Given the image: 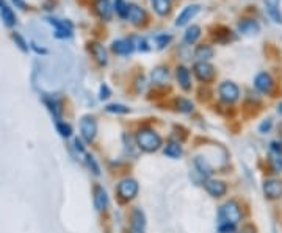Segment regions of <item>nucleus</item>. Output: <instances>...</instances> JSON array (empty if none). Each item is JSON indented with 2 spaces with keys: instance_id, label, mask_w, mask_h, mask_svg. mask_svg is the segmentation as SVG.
Returning a JSON list of instances; mask_svg holds the SVG:
<instances>
[{
  "instance_id": "f257e3e1",
  "label": "nucleus",
  "mask_w": 282,
  "mask_h": 233,
  "mask_svg": "<svg viewBox=\"0 0 282 233\" xmlns=\"http://www.w3.org/2000/svg\"><path fill=\"white\" fill-rule=\"evenodd\" d=\"M136 143L144 152H156L162 147V136L152 129H141L136 133Z\"/></svg>"
},
{
  "instance_id": "f03ea898",
  "label": "nucleus",
  "mask_w": 282,
  "mask_h": 233,
  "mask_svg": "<svg viewBox=\"0 0 282 233\" xmlns=\"http://www.w3.org/2000/svg\"><path fill=\"white\" fill-rule=\"evenodd\" d=\"M220 218H221V223H222V224L237 226L240 221H242V210H240V205L235 202V201L226 202L224 205L221 207Z\"/></svg>"
},
{
  "instance_id": "7ed1b4c3",
  "label": "nucleus",
  "mask_w": 282,
  "mask_h": 233,
  "mask_svg": "<svg viewBox=\"0 0 282 233\" xmlns=\"http://www.w3.org/2000/svg\"><path fill=\"white\" fill-rule=\"evenodd\" d=\"M218 92H220L221 100H224L226 103H234L240 97V89L234 81H222L218 88Z\"/></svg>"
},
{
  "instance_id": "20e7f679",
  "label": "nucleus",
  "mask_w": 282,
  "mask_h": 233,
  "mask_svg": "<svg viewBox=\"0 0 282 233\" xmlns=\"http://www.w3.org/2000/svg\"><path fill=\"white\" fill-rule=\"evenodd\" d=\"M138 190H140V186L135 179H124L118 185V194H120L121 199L124 201H130L134 197H136Z\"/></svg>"
},
{
  "instance_id": "39448f33",
  "label": "nucleus",
  "mask_w": 282,
  "mask_h": 233,
  "mask_svg": "<svg viewBox=\"0 0 282 233\" xmlns=\"http://www.w3.org/2000/svg\"><path fill=\"white\" fill-rule=\"evenodd\" d=\"M80 132H82V136L86 143H91L94 141V138L98 135V124H96V119L91 118V116H84L80 121Z\"/></svg>"
},
{
  "instance_id": "423d86ee",
  "label": "nucleus",
  "mask_w": 282,
  "mask_h": 233,
  "mask_svg": "<svg viewBox=\"0 0 282 233\" xmlns=\"http://www.w3.org/2000/svg\"><path fill=\"white\" fill-rule=\"evenodd\" d=\"M193 72L198 77V80L204 81V83L212 81L215 78V67L212 66L210 63H207V61H198L193 66Z\"/></svg>"
},
{
  "instance_id": "0eeeda50",
  "label": "nucleus",
  "mask_w": 282,
  "mask_h": 233,
  "mask_svg": "<svg viewBox=\"0 0 282 233\" xmlns=\"http://www.w3.org/2000/svg\"><path fill=\"white\" fill-rule=\"evenodd\" d=\"M264 193L270 201H276L282 197V182L278 179H270L264 182Z\"/></svg>"
},
{
  "instance_id": "6e6552de",
  "label": "nucleus",
  "mask_w": 282,
  "mask_h": 233,
  "mask_svg": "<svg viewBox=\"0 0 282 233\" xmlns=\"http://www.w3.org/2000/svg\"><path fill=\"white\" fill-rule=\"evenodd\" d=\"M270 165L276 172H282V143L273 141L270 146Z\"/></svg>"
},
{
  "instance_id": "1a4fd4ad",
  "label": "nucleus",
  "mask_w": 282,
  "mask_h": 233,
  "mask_svg": "<svg viewBox=\"0 0 282 233\" xmlns=\"http://www.w3.org/2000/svg\"><path fill=\"white\" fill-rule=\"evenodd\" d=\"M49 24H52L55 27V36L56 38H62V39H66V38H70L72 36V24H69L66 20H60V19H52L49 17Z\"/></svg>"
},
{
  "instance_id": "9d476101",
  "label": "nucleus",
  "mask_w": 282,
  "mask_h": 233,
  "mask_svg": "<svg viewBox=\"0 0 282 233\" xmlns=\"http://www.w3.org/2000/svg\"><path fill=\"white\" fill-rule=\"evenodd\" d=\"M127 19L132 22L134 25H141L146 20V11L136 3L127 5Z\"/></svg>"
},
{
  "instance_id": "9b49d317",
  "label": "nucleus",
  "mask_w": 282,
  "mask_h": 233,
  "mask_svg": "<svg viewBox=\"0 0 282 233\" xmlns=\"http://www.w3.org/2000/svg\"><path fill=\"white\" fill-rule=\"evenodd\" d=\"M206 186V191L212 196V197H222L228 193V186L222 180H215V179H210L204 183Z\"/></svg>"
},
{
  "instance_id": "f8f14e48",
  "label": "nucleus",
  "mask_w": 282,
  "mask_h": 233,
  "mask_svg": "<svg viewBox=\"0 0 282 233\" xmlns=\"http://www.w3.org/2000/svg\"><path fill=\"white\" fill-rule=\"evenodd\" d=\"M273 85H274L273 77L270 75L268 72H260V74L256 75L254 86L257 88V91H260V92H270V91L273 89Z\"/></svg>"
},
{
  "instance_id": "ddd939ff",
  "label": "nucleus",
  "mask_w": 282,
  "mask_h": 233,
  "mask_svg": "<svg viewBox=\"0 0 282 233\" xmlns=\"http://www.w3.org/2000/svg\"><path fill=\"white\" fill-rule=\"evenodd\" d=\"M90 50H91V53L94 56V60H96L100 66H105V64L108 63V52H107V49H105L102 44L91 42L90 44Z\"/></svg>"
},
{
  "instance_id": "4468645a",
  "label": "nucleus",
  "mask_w": 282,
  "mask_h": 233,
  "mask_svg": "<svg viewBox=\"0 0 282 233\" xmlns=\"http://www.w3.org/2000/svg\"><path fill=\"white\" fill-rule=\"evenodd\" d=\"M112 50L118 55H128L135 50V42L132 39H118L112 44Z\"/></svg>"
},
{
  "instance_id": "2eb2a0df",
  "label": "nucleus",
  "mask_w": 282,
  "mask_h": 233,
  "mask_svg": "<svg viewBox=\"0 0 282 233\" xmlns=\"http://www.w3.org/2000/svg\"><path fill=\"white\" fill-rule=\"evenodd\" d=\"M146 221H144V213L140 208H135L132 212V226H130V233H144Z\"/></svg>"
},
{
  "instance_id": "dca6fc26",
  "label": "nucleus",
  "mask_w": 282,
  "mask_h": 233,
  "mask_svg": "<svg viewBox=\"0 0 282 233\" xmlns=\"http://www.w3.org/2000/svg\"><path fill=\"white\" fill-rule=\"evenodd\" d=\"M94 207L98 212H104L108 207V194L102 186H96L94 188Z\"/></svg>"
},
{
  "instance_id": "f3484780",
  "label": "nucleus",
  "mask_w": 282,
  "mask_h": 233,
  "mask_svg": "<svg viewBox=\"0 0 282 233\" xmlns=\"http://www.w3.org/2000/svg\"><path fill=\"white\" fill-rule=\"evenodd\" d=\"M198 13H199V5H190V6L184 8V11L179 14V17L176 19V25L182 27V25L188 24V22H190Z\"/></svg>"
},
{
  "instance_id": "a211bd4d",
  "label": "nucleus",
  "mask_w": 282,
  "mask_h": 233,
  "mask_svg": "<svg viewBox=\"0 0 282 233\" xmlns=\"http://www.w3.org/2000/svg\"><path fill=\"white\" fill-rule=\"evenodd\" d=\"M238 30L243 34H248V36H252V34H257L260 31V25H258V22L254 19H243L238 22Z\"/></svg>"
},
{
  "instance_id": "6ab92c4d",
  "label": "nucleus",
  "mask_w": 282,
  "mask_h": 233,
  "mask_svg": "<svg viewBox=\"0 0 282 233\" xmlns=\"http://www.w3.org/2000/svg\"><path fill=\"white\" fill-rule=\"evenodd\" d=\"M94 8H96V13L99 14V17L105 20H108L113 14V6L110 3V0H96Z\"/></svg>"
},
{
  "instance_id": "aec40b11",
  "label": "nucleus",
  "mask_w": 282,
  "mask_h": 233,
  "mask_svg": "<svg viewBox=\"0 0 282 233\" xmlns=\"http://www.w3.org/2000/svg\"><path fill=\"white\" fill-rule=\"evenodd\" d=\"M176 75H178V81L179 85L184 91H190L192 89V77H190V71L185 67V66H179L178 67V72H176Z\"/></svg>"
},
{
  "instance_id": "412c9836",
  "label": "nucleus",
  "mask_w": 282,
  "mask_h": 233,
  "mask_svg": "<svg viewBox=\"0 0 282 233\" xmlns=\"http://www.w3.org/2000/svg\"><path fill=\"white\" fill-rule=\"evenodd\" d=\"M150 78H152V81H154V83H157V85H164V83H166V81L170 80V71H168V67H163V66L156 67L154 71H152V74H150Z\"/></svg>"
},
{
  "instance_id": "4be33fe9",
  "label": "nucleus",
  "mask_w": 282,
  "mask_h": 233,
  "mask_svg": "<svg viewBox=\"0 0 282 233\" xmlns=\"http://www.w3.org/2000/svg\"><path fill=\"white\" fill-rule=\"evenodd\" d=\"M158 16H166L171 11V0H150Z\"/></svg>"
},
{
  "instance_id": "5701e85b",
  "label": "nucleus",
  "mask_w": 282,
  "mask_h": 233,
  "mask_svg": "<svg viewBox=\"0 0 282 233\" xmlns=\"http://www.w3.org/2000/svg\"><path fill=\"white\" fill-rule=\"evenodd\" d=\"M0 13H2V19H4V22H5L8 27H13V25L16 24V17H14V14H13V11H11V9L5 5L4 0H0Z\"/></svg>"
},
{
  "instance_id": "b1692460",
  "label": "nucleus",
  "mask_w": 282,
  "mask_h": 233,
  "mask_svg": "<svg viewBox=\"0 0 282 233\" xmlns=\"http://www.w3.org/2000/svg\"><path fill=\"white\" fill-rule=\"evenodd\" d=\"M194 56L199 61H208L212 56H214V49L210 45H198L194 50Z\"/></svg>"
},
{
  "instance_id": "393cba45",
  "label": "nucleus",
  "mask_w": 282,
  "mask_h": 233,
  "mask_svg": "<svg viewBox=\"0 0 282 233\" xmlns=\"http://www.w3.org/2000/svg\"><path fill=\"white\" fill-rule=\"evenodd\" d=\"M199 38H201V28H199L198 25H192V27L186 28L185 36H184L186 44H194Z\"/></svg>"
},
{
  "instance_id": "a878e982",
  "label": "nucleus",
  "mask_w": 282,
  "mask_h": 233,
  "mask_svg": "<svg viewBox=\"0 0 282 233\" xmlns=\"http://www.w3.org/2000/svg\"><path fill=\"white\" fill-rule=\"evenodd\" d=\"M164 155H168L170 158H179L182 155V146L179 143L170 141L164 147Z\"/></svg>"
},
{
  "instance_id": "bb28decb",
  "label": "nucleus",
  "mask_w": 282,
  "mask_h": 233,
  "mask_svg": "<svg viewBox=\"0 0 282 233\" xmlns=\"http://www.w3.org/2000/svg\"><path fill=\"white\" fill-rule=\"evenodd\" d=\"M176 105H178V110L182 111V113H192L193 108H194L193 102H190L188 99H184V97H180V99L176 100Z\"/></svg>"
},
{
  "instance_id": "cd10ccee",
  "label": "nucleus",
  "mask_w": 282,
  "mask_h": 233,
  "mask_svg": "<svg viewBox=\"0 0 282 233\" xmlns=\"http://www.w3.org/2000/svg\"><path fill=\"white\" fill-rule=\"evenodd\" d=\"M107 110L108 113H114V114H127L130 113V108H127L126 105H121V103H112V105H107Z\"/></svg>"
},
{
  "instance_id": "c85d7f7f",
  "label": "nucleus",
  "mask_w": 282,
  "mask_h": 233,
  "mask_svg": "<svg viewBox=\"0 0 282 233\" xmlns=\"http://www.w3.org/2000/svg\"><path fill=\"white\" fill-rule=\"evenodd\" d=\"M265 2H266V9H268L270 16L274 19V22H279V24H280V22H282V14L279 13V9L276 8V5L270 2V0H265Z\"/></svg>"
},
{
  "instance_id": "c756f323",
  "label": "nucleus",
  "mask_w": 282,
  "mask_h": 233,
  "mask_svg": "<svg viewBox=\"0 0 282 233\" xmlns=\"http://www.w3.org/2000/svg\"><path fill=\"white\" fill-rule=\"evenodd\" d=\"M56 130L63 138H69L70 135H72V129H70V125L66 124V122H56Z\"/></svg>"
},
{
  "instance_id": "7c9ffc66",
  "label": "nucleus",
  "mask_w": 282,
  "mask_h": 233,
  "mask_svg": "<svg viewBox=\"0 0 282 233\" xmlns=\"http://www.w3.org/2000/svg\"><path fill=\"white\" fill-rule=\"evenodd\" d=\"M194 165H196V168L199 169V172H201V174H206V176H208V174L212 172L210 166L207 165V161H206L204 158H196Z\"/></svg>"
},
{
  "instance_id": "2f4dec72",
  "label": "nucleus",
  "mask_w": 282,
  "mask_h": 233,
  "mask_svg": "<svg viewBox=\"0 0 282 233\" xmlns=\"http://www.w3.org/2000/svg\"><path fill=\"white\" fill-rule=\"evenodd\" d=\"M127 5L124 0H116L114 2V8H116V13L120 14L121 17H127Z\"/></svg>"
},
{
  "instance_id": "473e14b6",
  "label": "nucleus",
  "mask_w": 282,
  "mask_h": 233,
  "mask_svg": "<svg viewBox=\"0 0 282 233\" xmlns=\"http://www.w3.org/2000/svg\"><path fill=\"white\" fill-rule=\"evenodd\" d=\"M171 42V36L170 34H158V36L156 38V44L158 49H163L164 45H168Z\"/></svg>"
},
{
  "instance_id": "72a5a7b5",
  "label": "nucleus",
  "mask_w": 282,
  "mask_h": 233,
  "mask_svg": "<svg viewBox=\"0 0 282 233\" xmlns=\"http://www.w3.org/2000/svg\"><path fill=\"white\" fill-rule=\"evenodd\" d=\"M86 165H88V168L94 172V174H96V176H99V174H100V169H99V165H98V163H96V160H94L91 155H86Z\"/></svg>"
},
{
  "instance_id": "f704fd0d",
  "label": "nucleus",
  "mask_w": 282,
  "mask_h": 233,
  "mask_svg": "<svg viewBox=\"0 0 282 233\" xmlns=\"http://www.w3.org/2000/svg\"><path fill=\"white\" fill-rule=\"evenodd\" d=\"M13 39H14V41L19 44V47H20L24 52H27V50H28V47H27V42L24 41V38L20 36V34H18V33H16V34H13Z\"/></svg>"
},
{
  "instance_id": "c9c22d12",
  "label": "nucleus",
  "mask_w": 282,
  "mask_h": 233,
  "mask_svg": "<svg viewBox=\"0 0 282 233\" xmlns=\"http://www.w3.org/2000/svg\"><path fill=\"white\" fill-rule=\"evenodd\" d=\"M99 97H100L102 100L110 97V89H108V86H107V85H102V86H100V96H99Z\"/></svg>"
},
{
  "instance_id": "e433bc0d",
  "label": "nucleus",
  "mask_w": 282,
  "mask_h": 233,
  "mask_svg": "<svg viewBox=\"0 0 282 233\" xmlns=\"http://www.w3.org/2000/svg\"><path fill=\"white\" fill-rule=\"evenodd\" d=\"M270 129H272V121H270V119H266L260 127H258V130H260L262 133H265V132H268Z\"/></svg>"
},
{
  "instance_id": "4c0bfd02",
  "label": "nucleus",
  "mask_w": 282,
  "mask_h": 233,
  "mask_svg": "<svg viewBox=\"0 0 282 233\" xmlns=\"http://www.w3.org/2000/svg\"><path fill=\"white\" fill-rule=\"evenodd\" d=\"M13 2L16 3V6L18 8H20V9H26L27 8V3L24 2V0H13Z\"/></svg>"
},
{
  "instance_id": "58836bf2",
  "label": "nucleus",
  "mask_w": 282,
  "mask_h": 233,
  "mask_svg": "<svg viewBox=\"0 0 282 233\" xmlns=\"http://www.w3.org/2000/svg\"><path fill=\"white\" fill-rule=\"evenodd\" d=\"M33 49L36 50L38 53H46V49H40V47H36V44H33Z\"/></svg>"
},
{
  "instance_id": "ea45409f",
  "label": "nucleus",
  "mask_w": 282,
  "mask_h": 233,
  "mask_svg": "<svg viewBox=\"0 0 282 233\" xmlns=\"http://www.w3.org/2000/svg\"><path fill=\"white\" fill-rule=\"evenodd\" d=\"M278 113H279V114H282V102L279 103V107H278Z\"/></svg>"
},
{
  "instance_id": "a19ab883",
  "label": "nucleus",
  "mask_w": 282,
  "mask_h": 233,
  "mask_svg": "<svg viewBox=\"0 0 282 233\" xmlns=\"http://www.w3.org/2000/svg\"><path fill=\"white\" fill-rule=\"evenodd\" d=\"M279 133H280V136H282V122L279 124Z\"/></svg>"
},
{
  "instance_id": "79ce46f5",
  "label": "nucleus",
  "mask_w": 282,
  "mask_h": 233,
  "mask_svg": "<svg viewBox=\"0 0 282 233\" xmlns=\"http://www.w3.org/2000/svg\"><path fill=\"white\" fill-rule=\"evenodd\" d=\"M230 233H235V232H230Z\"/></svg>"
}]
</instances>
